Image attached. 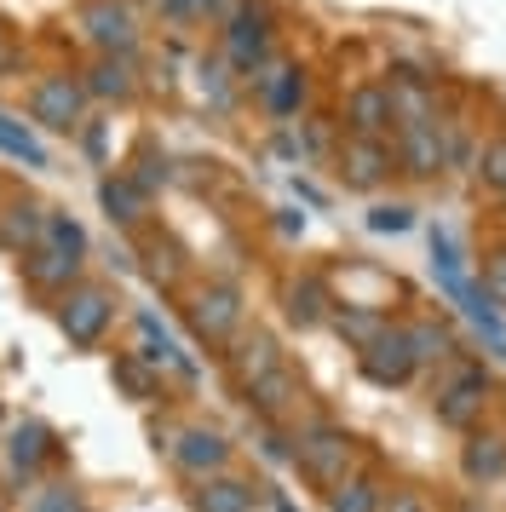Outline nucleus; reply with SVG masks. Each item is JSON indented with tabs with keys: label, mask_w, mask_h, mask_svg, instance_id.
I'll use <instances>...</instances> for the list:
<instances>
[{
	"label": "nucleus",
	"mask_w": 506,
	"mask_h": 512,
	"mask_svg": "<svg viewBox=\"0 0 506 512\" xmlns=\"http://www.w3.org/2000/svg\"><path fill=\"white\" fill-rule=\"evenodd\" d=\"M81 265H87V231L69 213H52L46 236L23 254V282L35 294H69L75 277H81Z\"/></svg>",
	"instance_id": "obj_1"
},
{
	"label": "nucleus",
	"mask_w": 506,
	"mask_h": 512,
	"mask_svg": "<svg viewBox=\"0 0 506 512\" xmlns=\"http://www.w3.org/2000/svg\"><path fill=\"white\" fill-rule=\"evenodd\" d=\"M432 271H437V282H443V294L472 317V323L489 334V346H495V357H506V328H501V311H495V300L483 294V288H472V282L460 277V254H455V242L443 231H432Z\"/></svg>",
	"instance_id": "obj_2"
},
{
	"label": "nucleus",
	"mask_w": 506,
	"mask_h": 512,
	"mask_svg": "<svg viewBox=\"0 0 506 512\" xmlns=\"http://www.w3.org/2000/svg\"><path fill=\"white\" fill-rule=\"evenodd\" d=\"M483 403H489V374H483V363H455L432 386V409L443 426H472L483 415Z\"/></svg>",
	"instance_id": "obj_3"
},
{
	"label": "nucleus",
	"mask_w": 506,
	"mask_h": 512,
	"mask_svg": "<svg viewBox=\"0 0 506 512\" xmlns=\"http://www.w3.org/2000/svg\"><path fill=\"white\" fill-rule=\"evenodd\" d=\"M294 461L317 478V484H345V466H351V438H345L340 426H328V420H317V426H305L294 438Z\"/></svg>",
	"instance_id": "obj_4"
},
{
	"label": "nucleus",
	"mask_w": 506,
	"mask_h": 512,
	"mask_svg": "<svg viewBox=\"0 0 506 512\" xmlns=\"http://www.w3.org/2000/svg\"><path fill=\"white\" fill-rule=\"evenodd\" d=\"M81 110H87V81H75V75H46L29 93V116L52 127V133H75Z\"/></svg>",
	"instance_id": "obj_5"
},
{
	"label": "nucleus",
	"mask_w": 506,
	"mask_h": 512,
	"mask_svg": "<svg viewBox=\"0 0 506 512\" xmlns=\"http://www.w3.org/2000/svg\"><path fill=\"white\" fill-rule=\"evenodd\" d=\"M110 317H115V300L104 288H92V282H75L64 294V305H58V323H64L69 346H98Z\"/></svg>",
	"instance_id": "obj_6"
},
{
	"label": "nucleus",
	"mask_w": 506,
	"mask_h": 512,
	"mask_svg": "<svg viewBox=\"0 0 506 512\" xmlns=\"http://www.w3.org/2000/svg\"><path fill=\"white\" fill-rule=\"evenodd\" d=\"M184 311H190V328L202 334L207 346H225L230 334H236V323H242V294L225 288V282H207V288L190 294Z\"/></svg>",
	"instance_id": "obj_7"
},
{
	"label": "nucleus",
	"mask_w": 506,
	"mask_h": 512,
	"mask_svg": "<svg viewBox=\"0 0 506 512\" xmlns=\"http://www.w3.org/2000/svg\"><path fill=\"white\" fill-rule=\"evenodd\" d=\"M225 58H230L242 75H259V70H265V58H271V18H265L259 6H236V12H230Z\"/></svg>",
	"instance_id": "obj_8"
},
{
	"label": "nucleus",
	"mask_w": 506,
	"mask_h": 512,
	"mask_svg": "<svg viewBox=\"0 0 506 512\" xmlns=\"http://www.w3.org/2000/svg\"><path fill=\"white\" fill-rule=\"evenodd\" d=\"M81 29L98 52H133L138 47V18L127 12V0H87L81 6Z\"/></svg>",
	"instance_id": "obj_9"
},
{
	"label": "nucleus",
	"mask_w": 506,
	"mask_h": 512,
	"mask_svg": "<svg viewBox=\"0 0 506 512\" xmlns=\"http://www.w3.org/2000/svg\"><path fill=\"white\" fill-rule=\"evenodd\" d=\"M363 374L380 386H403L414 374V351H409V328H386L374 346H363Z\"/></svg>",
	"instance_id": "obj_10"
},
{
	"label": "nucleus",
	"mask_w": 506,
	"mask_h": 512,
	"mask_svg": "<svg viewBox=\"0 0 506 512\" xmlns=\"http://www.w3.org/2000/svg\"><path fill=\"white\" fill-rule=\"evenodd\" d=\"M46 225H52V208H41L35 196H18V202H6V213H0V248L23 259L46 236Z\"/></svg>",
	"instance_id": "obj_11"
},
{
	"label": "nucleus",
	"mask_w": 506,
	"mask_h": 512,
	"mask_svg": "<svg viewBox=\"0 0 506 512\" xmlns=\"http://www.w3.org/2000/svg\"><path fill=\"white\" fill-rule=\"evenodd\" d=\"M391 173V150H386V139H345V150H340V179L351 190H374L380 179Z\"/></svg>",
	"instance_id": "obj_12"
},
{
	"label": "nucleus",
	"mask_w": 506,
	"mask_h": 512,
	"mask_svg": "<svg viewBox=\"0 0 506 512\" xmlns=\"http://www.w3.org/2000/svg\"><path fill=\"white\" fill-rule=\"evenodd\" d=\"M391 121H397V110H391L386 87H357V93L345 98V127H351L357 139H386Z\"/></svg>",
	"instance_id": "obj_13"
},
{
	"label": "nucleus",
	"mask_w": 506,
	"mask_h": 512,
	"mask_svg": "<svg viewBox=\"0 0 506 512\" xmlns=\"http://www.w3.org/2000/svg\"><path fill=\"white\" fill-rule=\"evenodd\" d=\"M58 455V443H52V432H46L41 420H23V426H12V438H6V466H12V478H29L41 461H52Z\"/></svg>",
	"instance_id": "obj_14"
},
{
	"label": "nucleus",
	"mask_w": 506,
	"mask_h": 512,
	"mask_svg": "<svg viewBox=\"0 0 506 512\" xmlns=\"http://www.w3.org/2000/svg\"><path fill=\"white\" fill-rule=\"evenodd\" d=\"M98 196H104V213H110L121 231H138V225H144V213H150L144 185H138V179H127V173H110V179L98 185Z\"/></svg>",
	"instance_id": "obj_15"
},
{
	"label": "nucleus",
	"mask_w": 506,
	"mask_h": 512,
	"mask_svg": "<svg viewBox=\"0 0 506 512\" xmlns=\"http://www.w3.org/2000/svg\"><path fill=\"white\" fill-rule=\"evenodd\" d=\"M253 81H259V98H265L271 116H294L299 104H305V75L294 64H265Z\"/></svg>",
	"instance_id": "obj_16"
},
{
	"label": "nucleus",
	"mask_w": 506,
	"mask_h": 512,
	"mask_svg": "<svg viewBox=\"0 0 506 512\" xmlns=\"http://www.w3.org/2000/svg\"><path fill=\"white\" fill-rule=\"evenodd\" d=\"M138 334H144V351H138L144 363H156V369H173L179 380H196V363L184 357L179 340H173V334H167L156 317H150V311H138Z\"/></svg>",
	"instance_id": "obj_17"
},
{
	"label": "nucleus",
	"mask_w": 506,
	"mask_h": 512,
	"mask_svg": "<svg viewBox=\"0 0 506 512\" xmlns=\"http://www.w3.org/2000/svg\"><path fill=\"white\" fill-rule=\"evenodd\" d=\"M248 397H253V409H259L265 420H282L288 409H294V397H299V374L288 369V363H276L271 374H259V380L248 386Z\"/></svg>",
	"instance_id": "obj_18"
},
{
	"label": "nucleus",
	"mask_w": 506,
	"mask_h": 512,
	"mask_svg": "<svg viewBox=\"0 0 506 512\" xmlns=\"http://www.w3.org/2000/svg\"><path fill=\"white\" fill-rule=\"evenodd\" d=\"M173 461L184 466V472H196V478H207V472H219V466L230 461V449L219 432H202V426H190L179 443H173Z\"/></svg>",
	"instance_id": "obj_19"
},
{
	"label": "nucleus",
	"mask_w": 506,
	"mask_h": 512,
	"mask_svg": "<svg viewBox=\"0 0 506 512\" xmlns=\"http://www.w3.org/2000/svg\"><path fill=\"white\" fill-rule=\"evenodd\" d=\"M403 167H409L414 179H432L437 167H443V133H437V121H409L403 127Z\"/></svg>",
	"instance_id": "obj_20"
},
{
	"label": "nucleus",
	"mask_w": 506,
	"mask_h": 512,
	"mask_svg": "<svg viewBox=\"0 0 506 512\" xmlns=\"http://www.w3.org/2000/svg\"><path fill=\"white\" fill-rule=\"evenodd\" d=\"M133 52H104L98 64H92V75H87V93H98V98H133Z\"/></svg>",
	"instance_id": "obj_21"
},
{
	"label": "nucleus",
	"mask_w": 506,
	"mask_h": 512,
	"mask_svg": "<svg viewBox=\"0 0 506 512\" xmlns=\"http://www.w3.org/2000/svg\"><path fill=\"white\" fill-rule=\"evenodd\" d=\"M409 351L414 363H449L455 357V334L443 323H409Z\"/></svg>",
	"instance_id": "obj_22"
},
{
	"label": "nucleus",
	"mask_w": 506,
	"mask_h": 512,
	"mask_svg": "<svg viewBox=\"0 0 506 512\" xmlns=\"http://www.w3.org/2000/svg\"><path fill=\"white\" fill-rule=\"evenodd\" d=\"M276 363H282V351H276L271 334H253V340H242V346H236V374H242V386H253L259 374H271Z\"/></svg>",
	"instance_id": "obj_23"
},
{
	"label": "nucleus",
	"mask_w": 506,
	"mask_h": 512,
	"mask_svg": "<svg viewBox=\"0 0 506 512\" xmlns=\"http://www.w3.org/2000/svg\"><path fill=\"white\" fill-rule=\"evenodd\" d=\"M196 507L202 512H253V489L236 484V478H213V484L196 495Z\"/></svg>",
	"instance_id": "obj_24"
},
{
	"label": "nucleus",
	"mask_w": 506,
	"mask_h": 512,
	"mask_svg": "<svg viewBox=\"0 0 506 512\" xmlns=\"http://www.w3.org/2000/svg\"><path fill=\"white\" fill-rule=\"evenodd\" d=\"M150 6L173 24H202V18H230L236 12V0H150Z\"/></svg>",
	"instance_id": "obj_25"
},
{
	"label": "nucleus",
	"mask_w": 506,
	"mask_h": 512,
	"mask_svg": "<svg viewBox=\"0 0 506 512\" xmlns=\"http://www.w3.org/2000/svg\"><path fill=\"white\" fill-rule=\"evenodd\" d=\"M386 507V489L374 478H351V484L334 489V512H380Z\"/></svg>",
	"instance_id": "obj_26"
},
{
	"label": "nucleus",
	"mask_w": 506,
	"mask_h": 512,
	"mask_svg": "<svg viewBox=\"0 0 506 512\" xmlns=\"http://www.w3.org/2000/svg\"><path fill=\"white\" fill-rule=\"evenodd\" d=\"M334 328H340L345 340L363 351V346H374V340H380V334H386L391 323L380 317V311H340V317H334Z\"/></svg>",
	"instance_id": "obj_27"
},
{
	"label": "nucleus",
	"mask_w": 506,
	"mask_h": 512,
	"mask_svg": "<svg viewBox=\"0 0 506 512\" xmlns=\"http://www.w3.org/2000/svg\"><path fill=\"white\" fill-rule=\"evenodd\" d=\"M466 472H472V478H501L506 472V443L501 438H472V449H466Z\"/></svg>",
	"instance_id": "obj_28"
},
{
	"label": "nucleus",
	"mask_w": 506,
	"mask_h": 512,
	"mask_svg": "<svg viewBox=\"0 0 506 512\" xmlns=\"http://www.w3.org/2000/svg\"><path fill=\"white\" fill-rule=\"evenodd\" d=\"M0 150L18 156V162H29V167H46V150L29 139V127H18L12 116H0Z\"/></svg>",
	"instance_id": "obj_29"
},
{
	"label": "nucleus",
	"mask_w": 506,
	"mask_h": 512,
	"mask_svg": "<svg viewBox=\"0 0 506 512\" xmlns=\"http://www.w3.org/2000/svg\"><path fill=\"white\" fill-rule=\"evenodd\" d=\"M478 179L495 196H506V133H495V139L483 144V156H478Z\"/></svg>",
	"instance_id": "obj_30"
},
{
	"label": "nucleus",
	"mask_w": 506,
	"mask_h": 512,
	"mask_svg": "<svg viewBox=\"0 0 506 512\" xmlns=\"http://www.w3.org/2000/svg\"><path fill=\"white\" fill-rule=\"evenodd\" d=\"M156 363H144V357H115V380L127 386L133 397H156Z\"/></svg>",
	"instance_id": "obj_31"
},
{
	"label": "nucleus",
	"mask_w": 506,
	"mask_h": 512,
	"mask_svg": "<svg viewBox=\"0 0 506 512\" xmlns=\"http://www.w3.org/2000/svg\"><path fill=\"white\" fill-rule=\"evenodd\" d=\"M288 317H294V323H317V317H322V282H317V277H305V282L294 288Z\"/></svg>",
	"instance_id": "obj_32"
},
{
	"label": "nucleus",
	"mask_w": 506,
	"mask_h": 512,
	"mask_svg": "<svg viewBox=\"0 0 506 512\" xmlns=\"http://www.w3.org/2000/svg\"><path fill=\"white\" fill-rule=\"evenodd\" d=\"M29 512H81V501H75V489L52 484V489H41V495L29 501Z\"/></svg>",
	"instance_id": "obj_33"
},
{
	"label": "nucleus",
	"mask_w": 506,
	"mask_h": 512,
	"mask_svg": "<svg viewBox=\"0 0 506 512\" xmlns=\"http://www.w3.org/2000/svg\"><path fill=\"white\" fill-rule=\"evenodd\" d=\"M483 294L506 305V248H501V254H489V259H483Z\"/></svg>",
	"instance_id": "obj_34"
},
{
	"label": "nucleus",
	"mask_w": 506,
	"mask_h": 512,
	"mask_svg": "<svg viewBox=\"0 0 506 512\" xmlns=\"http://www.w3.org/2000/svg\"><path fill=\"white\" fill-rule=\"evenodd\" d=\"M414 219H409V208H374L368 213V231H409Z\"/></svg>",
	"instance_id": "obj_35"
},
{
	"label": "nucleus",
	"mask_w": 506,
	"mask_h": 512,
	"mask_svg": "<svg viewBox=\"0 0 506 512\" xmlns=\"http://www.w3.org/2000/svg\"><path fill=\"white\" fill-rule=\"evenodd\" d=\"M380 512H426V501H420L414 489H391V501Z\"/></svg>",
	"instance_id": "obj_36"
},
{
	"label": "nucleus",
	"mask_w": 506,
	"mask_h": 512,
	"mask_svg": "<svg viewBox=\"0 0 506 512\" xmlns=\"http://www.w3.org/2000/svg\"><path fill=\"white\" fill-rule=\"evenodd\" d=\"M12 70V52H6V29H0V75Z\"/></svg>",
	"instance_id": "obj_37"
}]
</instances>
